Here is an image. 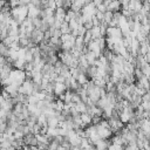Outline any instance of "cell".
Returning <instances> with one entry per match:
<instances>
[{
  "mask_svg": "<svg viewBox=\"0 0 150 150\" xmlns=\"http://www.w3.org/2000/svg\"><path fill=\"white\" fill-rule=\"evenodd\" d=\"M84 56H86V60L88 61L89 66H93V64H94V62H95V60L97 59L96 54H95L94 52H91V50H87V52L84 53Z\"/></svg>",
  "mask_w": 150,
  "mask_h": 150,
  "instance_id": "obj_5",
  "label": "cell"
},
{
  "mask_svg": "<svg viewBox=\"0 0 150 150\" xmlns=\"http://www.w3.org/2000/svg\"><path fill=\"white\" fill-rule=\"evenodd\" d=\"M139 104L143 108V110H149L150 109V101H142Z\"/></svg>",
  "mask_w": 150,
  "mask_h": 150,
  "instance_id": "obj_16",
  "label": "cell"
},
{
  "mask_svg": "<svg viewBox=\"0 0 150 150\" xmlns=\"http://www.w3.org/2000/svg\"><path fill=\"white\" fill-rule=\"evenodd\" d=\"M90 40H91V33H90V29H87L86 33L83 34V41H84V43L87 45Z\"/></svg>",
  "mask_w": 150,
  "mask_h": 150,
  "instance_id": "obj_14",
  "label": "cell"
},
{
  "mask_svg": "<svg viewBox=\"0 0 150 150\" xmlns=\"http://www.w3.org/2000/svg\"><path fill=\"white\" fill-rule=\"evenodd\" d=\"M86 30H87V29L83 27V25H79V26H77V33H79V35H82V36H83V34L86 33Z\"/></svg>",
  "mask_w": 150,
  "mask_h": 150,
  "instance_id": "obj_19",
  "label": "cell"
},
{
  "mask_svg": "<svg viewBox=\"0 0 150 150\" xmlns=\"http://www.w3.org/2000/svg\"><path fill=\"white\" fill-rule=\"evenodd\" d=\"M93 22H91V19H89V20H87V21H84V23H83V27L86 28V29H91L93 28Z\"/></svg>",
  "mask_w": 150,
  "mask_h": 150,
  "instance_id": "obj_17",
  "label": "cell"
},
{
  "mask_svg": "<svg viewBox=\"0 0 150 150\" xmlns=\"http://www.w3.org/2000/svg\"><path fill=\"white\" fill-rule=\"evenodd\" d=\"M75 109L81 114V112H86L87 111V104L83 103V102H79V103H75Z\"/></svg>",
  "mask_w": 150,
  "mask_h": 150,
  "instance_id": "obj_10",
  "label": "cell"
},
{
  "mask_svg": "<svg viewBox=\"0 0 150 150\" xmlns=\"http://www.w3.org/2000/svg\"><path fill=\"white\" fill-rule=\"evenodd\" d=\"M90 33H91V39H98L101 35L100 33V27L98 26H93V28L90 29Z\"/></svg>",
  "mask_w": 150,
  "mask_h": 150,
  "instance_id": "obj_7",
  "label": "cell"
},
{
  "mask_svg": "<svg viewBox=\"0 0 150 150\" xmlns=\"http://www.w3.org/2000/svg\"><path fill=\"white\" fill-rule=\"evenodd\" d=\"M1 89H2V88H1V86H0V93H1Z\"/></svg>",
  "mask_w": 150,
  "mask_h": 150,
  "instance_id": "obj_22",
  "label": "cell"
},
{
  "mask_svg": "<svg viewBox=\"0 0 150 150\" xmlns=\"http://www.w3.org/2000/svg\"><path fill=\"white\" fill-rule=\"evenodd\" d=\"M12 66H13L15 69H22V70H23L25 60H23V59H20V57H18L16 60H14V61L12 62Z\"/></svg>",
  "mask_w": 150,
  "mask_h": 150,
  "instance_id": "obj_6",
  "label": "cell"
},
{
  "mask_svg": "<svg viewBox=\"0 0 150 150\" xmlns=\"http://www.w3.org/2000/svg\"><path fill=\"white\" fill-rule=\"evenodd\" d=\"M80 116H81V121H82L81 128H86L87 125L91 124V116H90L89 114H87V112H81Z\"/></svg>",
  "mask_w": 150,
  "mask_h": 150,
  "instance_id": "obj_3",
  "label": "cell"
},
{
  "mask_svg": "<svg viewBox=\"0 0 150 150\" xmlns=\"http://www.w3.org/2000/svg\"><path fill=\"white\" fill-rule=\"evenodd\" d=\"M96 132H97V135H98L101 138H110L111 135H112L110 128L103 127V125H101L100 123L96 124Z\"/></svg>",
  "mask_w": 150,
  "mask_h": 150,
  "instance_id": "obj_1",
  "label": "cell"
},
{
  "mask_svg": "<svg viewBox=\"0 0 150 150\" xmlns=\"http://www.w3.org/2000/svg\"><path fill=\"white\" fill-rule=\"evenodd\" d=\"M77 26H79V23H77V21H76L75 19H70V20L68 21V27H69V29H70V30L76 29V28H77Z\"/></svg>",
  "mask_w": 150,
  "mask_h": 150,
  "instance_id": "obj_12",
  "label": "cell"
},
{
  "mask_svg": "<svg viewBox=\"0 0 150 150\" xmlns=\"http://www.w3.org/2000/svg\"><path fill=\"white\" fill-rule=\"evenodd\" d=\"M130 114H128L127 111H124V110H122V111H120V115H118V118L125 124V123H128V121H129V118H130Z\"/></svg>",
  "mask_w": 150,
  "mask_h": 150,
  "instance_id": "obj_9",
  "label": "cell"
},
{
  "mask_svg": "<svg viewBox=\"0 0 150 150\" xmlns=\"http://www.w3.org/2000/svg\"><path fill=\"white\" fill-rule=\"evenodd\" d=\"M0 110H1V107H0Z\"/></svg>",
  "mask_w": 150,
  "mask_h": 150,
  "instance_id": "obj_23",
  "label": "cell"
},
{
  "mask_svg": "<svg viewBox=\"0 0 150 150\" xmlns=\"http://www.w3.org/2000/svg\"><path fill=\"white\" fill-rule=\"evenodd\" d=\"M4 102H5V98H4V96L0 94V107L4 104Z\"/></svg>",
  "mask_w": 150,
  "mask_h": 150,
  "instance_id": "obj_21",
  "label": "cell"
},
{
  "mask_svg": "<svg viewBox=\"0 0 150 150\" xmlns=\"http://www.w3.org/2000/svg\"><path fill=\"white\" fill-rule=\"evenodd\" d=\"M47 7H48V8H52V9H55V8H56V2H55V0H47Z\"/></svg>",
  "mask_w": 150,
  "mask_h": 150,
  "instance_id": "obj_18",
  "label": "cell"
},
{
  "mask_svg": "<svg viewBox=\"0 0 150 150\" xmlns=\"http://www.w3.org/2000/svg\"><path fill=\"white\" fill-rule=\"evenodd\" d=\"M141 70H142V73H143V75H145V76H148L149 77V74H150V69H149V63H144L141 68H139Z\"/></svg>",
  "mask_w": 150,
  "mask_h": 150,
  "instance_id": "obj_13",
  "label": "cell"
},
{
  "mask_svg": "<svg viewBox=\"0 0 150 150\" xmlns=\"http://www.w3.org/2000/svg\"><path fill=\"white\" fill-rule=\"evenodd\" d=\"M88 81V79H87V76H86V74L84 73H82V71H80L79 73V75L76 76V82L79 83V84H84L86 82Z\"/></svg>",
  "mask_w": 150,
  "mask_h": 150,
  "instance_id": "obj_8",
  "label": "cell"
},
{
  "mask_svg": "<svg viewBox=\"0 0 150 150\" xmlns=\"http://www.w3.org/2000/svg\"><path fill=\"white\" fill-rule=\"evenodd\" d=\"M101 120H102V116H97V115H94V116H91V124H98L100 122H101Z\"/></svg>",
  "mask_w": 150,
  "mask_h": 150,
  "instance_id": "obj_15",
  "label": "cell"
},
{
  "mask_svg": "<svg viewBox=\"0 0 150 150\" xmlns=\"http://www.w3.org/2000/svg\"><path fill=\"white\" fill-rule=\"evenodd\" d=\"M59 29L61 30L62 34H64V33H70V29H69V27H68V22H66V21H62V22H61Z\"/></svg>",
  "mask_w": 150,
  "mask_h": 150,
  "instance_id": "obj_11",
  "label": "cell"
},
{
  "mask_svg": "<svg viewBox=\"0 0 150 150\" xmlns=\"http://www.w3.org/2000/svg\"><path fill=\"white\" fill-rule=\"evenodd\" d=\"M61 30L59 29V28H54V30H53V33H52V35L53 36H56V38H60L61 36Z\"/></svg>",
  "mask_w": 150,
  "mask_h": 150,
  "instance_id": "obj_20",
  "label": "cell"
},
{
  "mask_svg": "<svg viewBox=\"0 0 150 150\" xmlns=\"http://www.w3.org/2000/svg\"><path fill=\"white\" fill-rule=\"evenodd\" d=\"M66 90H67V88H66L64 83H61V82H54V86H53V93H54V95L57 96V95L64 93Z\"/></svg>",
  "mask_w": 150,
  "mask_h": 150,
  "instance_id": "obj_2",
  "label": "cell"
},
{
  "mask_svg": "<svg viewBox=\"0 0 150 150\" xmlns=\"http://www.w3.org/2000/svg\"><path fill=\"white\" fill-rule=\"evenodd\" d=\"M107 11H111V12H116V11H121V4L118 0H111L109 2V5L107 6Z\"/></svg>",
  "mask_w": 150,
  "mask_h": 150,
  "instance_id": "obj_4",
  "label": "cell"
}]
</instances>
